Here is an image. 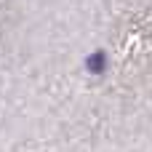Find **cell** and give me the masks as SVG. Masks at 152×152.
Here are the masks:
<instances>
[{
  "label": "cell",
  "mask_w": 152,
  "mask_h": 152,
  "mask_svg": "<svg viewBox=\"0 0 152 152\" xmlns=\"http://www.w3.org/2000/svg\"><path fill=\"white\" fill-rule=\"evenodd\" d=\"M86 67H88V72H94V75H102V72L107 69V56H104V51H96V53H91V56H88V61H86Z\"/></svg>",
  "instance_id": "1"
}]
</instances>
